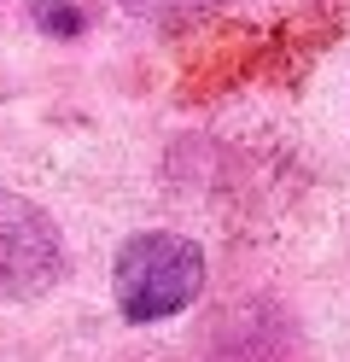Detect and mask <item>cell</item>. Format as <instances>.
<instances>
[{"instance_id":"obj_1","label":"cell","mask_w":350,"mask_h":362,"mask_svg":"<svg viewBox=\"0 0 350 362\" xmlns=\"http://www.w3.org/2000/svg\"><path fill=\"white\" fill-rule=\"evenodd\" d=\"M199 292H204V252L170 228L129 234L111 263V298L123 310V322H134V327H152V322L193 310Z\"/></svg>"},{"instance_id":"obj_2","label":"cell","mask_w":350,"mask_h":362,"mask_svg":"<svg viewBox=\"0 0 350 362\" xmlns=\"http://www.w3.org/2000/svg\"><path fill=\"white\" fill-rule=\"evenodd\" d=\"M59 275H64L59 222L35 199L0 187V304L6 298H41Z\"/></svg>"},{"instance_id":"obj_3","label":"cell","mask_w":350,"mask_h":362,"mask_svg":"<svg viewBox=\"0 0 350 362\" xmlns=\"http://www.w3.org/2000/svg\"><path fill=\"white\" fill-rule=\"evenodd\" d=\"M216 6H228V0H123V12H134V18H199Z\"/></svg>"}]
</instances>
